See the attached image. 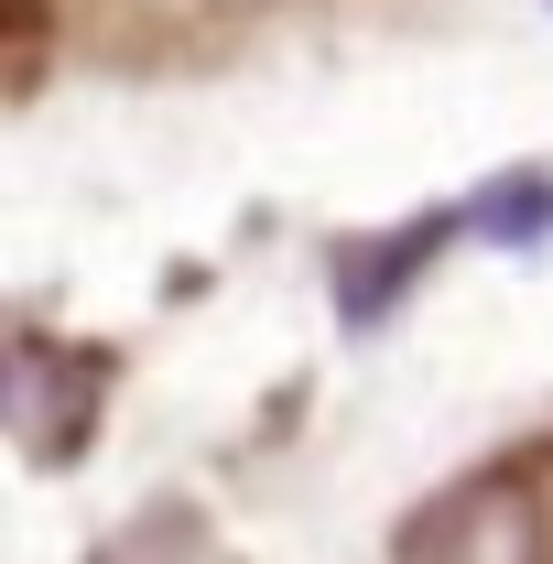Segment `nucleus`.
<instances>
[{
  "mask_svg": "<svg viewBox=\"0 0 553 564\" xmlns=\"http://www.w3.org/2000/svg\"><path fill=\"white\" fill-rule=\"evenodd\" d=\"M413 564H532V510L510 489H467L413 532Z\"/></svg>",
  "mask_w": 553,
  "mask_h": 564,
  "instance_id": "1",
  "label": "nucleus"
},
{
  "mask_svg": "<svg viewBox=\"0 0 553 564\" xmlns=\"http://www.w3.org/2000/svg\"><path fill=\"white\" fill-rule=\"evenodd\" d=\"M456 228H467V217H413L402 239H369V250H347V261H337V304H347V326H380V315L402 304V282H413L423 261L456 239Z\"/></svg>",
  "mask_w": 553,
  "mask_h": 564,
  "instance_id": "2",
  "label": "nucleus"
},
{
  "mask_svg": "<svg viewBox=\"0 0 553 564\" xmlns=\"http://www.w3.org/2000/svg\"><path fill=\"white\" fill-rule=\"evenodd\" d=\"M467 228L510 239V250H521V239H553V185H543V174H521V185H488L478 207H467Z\"/></svg>",
  "mask_w": 553,
  "mask_h": 564,
  "instance_id": "3",
  "label": "nucleus"
}]
</instances>
